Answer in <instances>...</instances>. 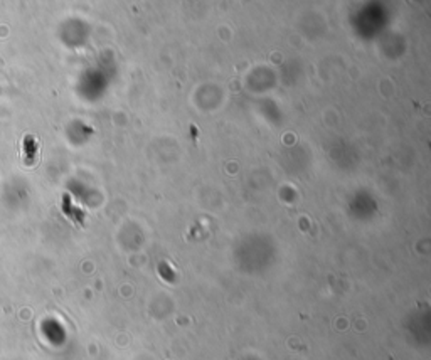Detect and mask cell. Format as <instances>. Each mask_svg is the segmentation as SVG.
Returning a JSON list of instances; mask_svg holds the SVG:
<instances>
[{
  "label": "cell",
  "instance_id": "2",
  "mask_svg": "<svg viewBox=\"0 0 431 360\" xmlns=\"http://www.w3.org/2000/svg\"><path fill=\"white\" fill-rule=\"evenodd\" d=\"M37 148H39V143H37V140H35V137L26 135V138H24V152H26V157L29 158V164H30V160L37 155Z\"/></svg>",
  "mask_w": 431,
  "mask_h": 360
},
{
  "label": "cell",
  "instance_id": "1",
  "mask_svg": "<svg viewBox=\"0 0 431 360\" xmlns=\"http://www.w3.org/2000/svg\"><path fill=\"white\" fill-rule=\"evenodd\" d=\"M62 211H64V214L68 217H71L73 221L83 222V212L71 204V197L69 195H64V199H62Z\"/></svg>",
  "mask_w": 431,
  "mask_h": 360
}]
</instances>
